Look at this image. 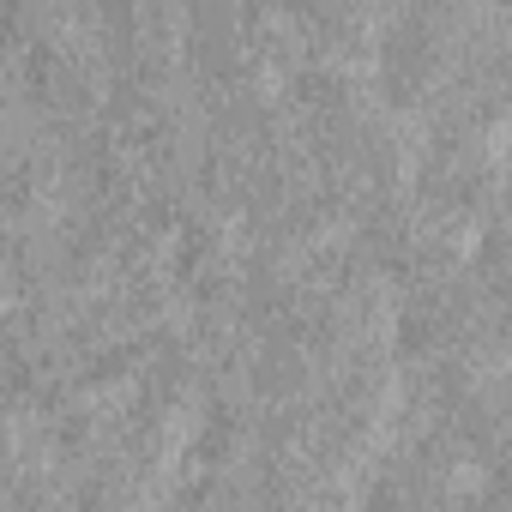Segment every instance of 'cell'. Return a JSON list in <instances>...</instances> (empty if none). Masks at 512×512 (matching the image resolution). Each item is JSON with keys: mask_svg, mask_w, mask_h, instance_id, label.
I'll list each match as a JSON object with an SVG mask.
<instances>
[{"mask_svg": "<svg viewBox=\"0 0 512 512\" xmlns=\"http://www.w3.org/2000/svg\"><path fill=\"white\" fill-rule=\"evenodd\" d=\"M476 223L452 217L446 205H434L428 193L416 187H398L386 199H374L362 217H356V253L380 272V278H398L404 290L416 284H434V278H452L464 266V241H470Z\"/></svg>", "mask_w": 512, "mask_h": 512, "instance_id": "obj_1", "label": "cell"}, {"mask_svg": "<svg viewBox=\"0 0 512 512\" xmlns=\"http://www.w3.org/2000/svg\"><path fill=\"white\" fill-rule=\"evenodd\" d=\"M470 31H476V13H452V7H404L386 19L380 31V91L398 103V109H428V103H446L464 55H470Z\"/></svg>", "mask_w": 512, "mask_h": 512, "instance_id": "obj_2", "label": "cell"}, {"mask_svg": "<svg viewBox=\"0 0 512 512\" xmlns=\"http://www.w3.org/2000/svg\"><path fill=\"white\" fill-rule=\"evenodd\" d=\"M25 79L43 109L73 115V121L97 115V103H103V55L91 37L67 31V19L55 31H43L37 43H25Z\"/></svg>", "mask_w": 512, "mask_h": 512, "instance_id": "obj_3", "label": "cell"}, {"mask_svg": "<svg viewBox=\"0 0 512 512\" xmlns=\"http://www.w3.org/2000/svg\"><path fill=\"white\" fill-rule=\"evenodd\" d=\"M476 494H482V512H512V458H500L488 470V488H476Z\"/></svg>", "mask_w": 512, "mask_h": 512, "instance_id": "obj_4", "label": "cell"}]
</instances>
